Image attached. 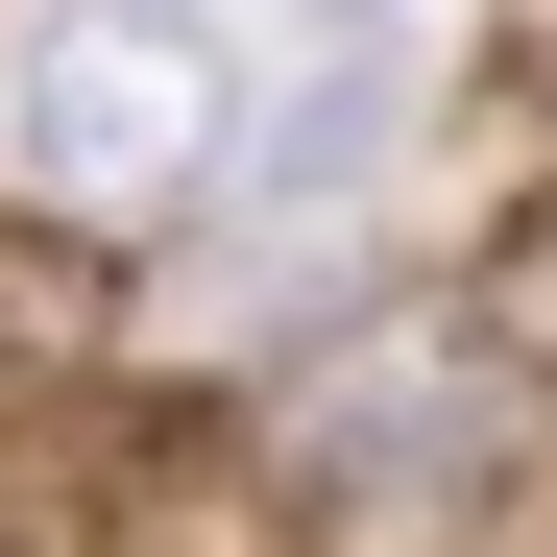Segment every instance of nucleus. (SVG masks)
<instances>
[{
	"label": "nucleus",
	"instance_id": "nucleus-2",
	"mask_svg": "<svg viewBox=\"0 0 557 557\" xmlns=\"http://www.w3.org/2000/svg\"><path fill=\"white\" fill-rule=\"evenodd\" d=\"M412 0H267V49H243V195H315V170H363L412 122Z\"/></svg>",
	"mask_w": 557,
	"mask_h": 557
},
{
	"label": "nucleus",
	"instance_id": "nucleus-3",
	"mask_svg": "<svg viewBox=\"0 0 557 557\" xmlns=\"http://www.w3.org/2000/svg\"><path fill=\"white\" fill-rule=\"evenodd\" d=\"M460 339H485L509 388H557V195H533V219L485 243V292H460Z\"/></svg>",
	"mask_w": 557,
	"mask_h": 557
},
{
	"label": "nucleus",
	"instance_id": "nucleus-1",
	"mask_svg": "<svg viewBox=\"0 0 557 557\" xmlns=\"http://www.w3.org/2000/svg\"><path fill=\"white\" fill-rule=\"evenodd\" d=\"M243 0H25L0 25V170L49 219H146L243 170Z\"/></svg>",
	"mask_w": 557,
	"mask_h": 557
}]
</instances>
